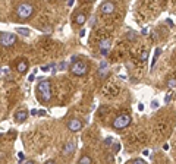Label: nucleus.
Instances as JSON below:
<instances>
[{
	"mask_svg": "<svg viewBox=\"0 0 176 164\" xmlns=\"http://www.w3.org/2000/svg\"><path fill=\"white\" fill-rule=\"evenodd\" d=\"M141 34H142V35H147V34H148V30H147V28H142Z\"/></svg>",
	"mask_w": 176,
	"mask_h": 164,
	"instance_id": "bb28decb",
	"label": "nucleus"
},
{
	"mask_svg": "<svg viewBox=\"0 0 176 164\" xmlns=\"http://www.w3.org/2000/svg\"><path fill=\"white\" fill-rule=\"evenodd\" d=\"M18 157H19V161L24 160V152H18Z\"/></svg>",
	"mask_w": 176,
	"mask_h": 164,
	"instance_id": "7c9ffc66",
	"label": "nucleus"
},
{
	"mask_svg": "<svg viewBox=\"0 0 176 164\" xmlns=\"http://www.w3.org/2000/svg\"><path fill=\"white\" fill-rule=\"evenodd\" d=\"M119 149H120V145H119L118 142H115V145H113V152H115V154H118V152H119Z\"/></svg>",
	"mask_w": 176,
	"mask_h": 164,
	"instance_id": "5701e85b",
	"label": "nucleus"
},
{
	"mask_svg": "<svg viewBox=\"0 0 176 164\" xmlns=\"http://www.w3.org/2000/svg\"><path fill=\"white\" fill-rule=\"evenodd\" d=\"M35 114H38V111L37 110H31V116H35Z\"/></svg>",
	"mask_w": 176,
	"mask_h": 164,
	"instance_id": "473e14b6",
	"label": "nucleus"
},
{
	"mask_svg": "<svg viewBox=\"0 0 176 164\" xmlns=\"http://www.w3.org/2000/svg\"><path fill=\"white\" fill-rule=\"evenodd\" d=\"M16 70L19 72V73H27L28 72V63H27V60H19L18 62V65H16Z\"/></svg>",
	"mask_w": 176,
	"mask_h": 164,
	"instance_id": "9b49d317",
	"label": "nucleus"
},
{
	"mask_svg": "<svg viewBox=\"0 0 176 164\" xmlns=\"http://www.w3.org/2000/svg\"><path fill=\"white\" fill-rule=\"evenodd\" d=\"M34 79H35V73H31V75H30V78H28V81H30V82H32Z\"/></svg>",
	"mask_w": 176,
	"mask_h": 164,
	"instance_id": "a878e982",
	"label": "nucleus"
},
{
	"mask_svg": "<svg viewBox=\"0 0 176 164\" xmlns=\"http://www.w3.org/2000/svg\"><path fill=\"white\" fill-rule=\"evenodd\" d=\"M99 47H100V53H101V56H107L109 51H110V49H112V40H109V38L101 40Z\"/></svg>",
	"mask_w": 176,
	"mask_h": 164,
	"instance_id": "6e6552de",
	"label": "nucleus"
},
{
	"mask_svg": "<svg viewBox=\"0 0 176 164\" xmlns=\"http://www.w3.org/2000/svg\"><path fill=\"white\" fill-rule=\"evenodd\" d=\"M27 117H28V113H27L25 110H18V111L15 113V120H16L18 123L25 122V120H27Z\"/></svg>",
	"mask_w": 176,
	"mask_h": 164,
	"instance_id": "9d476101",
	"label": "nucleus"
},
{
	"mask_svg": "<svg viewBox=\"0 0 176 164\" xmlns=\"http://www.w3.org/2000/svg\"><path fill=\"white\" fill-rule=\"evenodd\" d=\"M16 40L18 38H16L15 34H11V32H2V34H0V46H3V47L15 46Z\"/></svg>",
	"mask_w": 176,
	"mask_h": 164,
	"instance_id": "39448f33",
	"label": "nucleus"
},
{
	"mask_svg": "<svg viewBox=\"0 0 176 164\" xmlns=\"http://www.w3.org/2000/svg\"><path fill=\"white\" fill-rule=\"evenodd\" d=\"M148 59V50H142V53H141V56H139V60L141 62H145Z\"/></svg>",
	"mask_w": 176,
	"mask_h": 164,
	"instance_id": "a211bd4d",
	"label": "nucleus"
},
{
	"mask_svg": "<svg viewBox=\"0 0 176 164\" xmlns=\"http://www.w3.org/2000/svg\"><path fill=\"white\" fill-rule=\"evenodd\" d=\"M25 164H35V163H34V161H27Z\"/></svg>",
	"mask_w": 176,
	"mask_h": 164,
	"instance_id": "4c0bfd02",
	"label": "nucleus"
},
{
	"mask_svg": "<svg viewBox=\"0 0 176 164\" xmlns=\"http://www.w3.org/2000/svg\"><path fill=\"white\" fill-rule=\"evenodd\" d=\"M44 164H56V163H54V161H53V160H49V161H46V163H44Z\"/></svg>",
	"mask_w": 176,
	"mask_h": 164,
	"instance_id": "f704fd0d",
	"label": "nucleus"
},
{
	"mask_svg": "<svg viewBox=\"0 0 176 164\" xmlns=\"http://www.w3.org/2000/svg\"><path fill=\"white\" fill-rule=\"evenodd\" d=\"M138 110H139V111H142V110H144V104H142V103H139V104H138Z\"/></svg>",
	"mask_w": 176,
	"mask_h": 164,
	"instance_id": "c85d7f7f",
	"label": "nucleus"
},
{
	"mask_svg": "<svg viewBox=\"0 0 176 164\" xmlns=\"http://www.w3.org/2000/svg\"><path fill=\"white\" fill-rule=\"evenodd\" d=\"M69 69L75 76H84V75L88 73V70H90V65L87 62H82V60H73V63L70 65Z\"/></svg>",
	"mask_w": 176,
	"mask_h": 164,
	"instance_id": "f03ea898",
	"label": "nucleus"
},
{
	"mask_svg": "<svg viewBox=\"0 0 176 164\" xmlns=\"http://www.w3.org/2000/svg\"><path fill=\"white\" fill-rule=\"evenodd\" d=\"M91 157L90 155H82L81 158H79V161H78V164H91Z\"/></svg>",
	"mask_w": 176,
	"mask_h": 164,
	"instance_id": "4468645a",
	"label": "nucleus"
},
{
	"mask_svg": "<svg viewBox=\"0 0 176 164\" xmlns=\"http://www.w3.org/2000/svg\"><path fill=\"white\" fill-rule=\"evenodd\" d=\"M148 154H150L148 149H144V151H142V155H148Z\"/></svg>",
	"mask_w": 176,
	"mask_h": 164,
	"instance_id": "72a5a7b5",
	"label": "nucleus"
},
{
	"mask_svg": "<svg viewBox=\"0 0 176 164\" xmlns=\"http://www.w3.org/2000/svg\"><path fill=\"white\" fill-rule=\"evenodd\" d=\"M16 32L21 34V35H24V37L30 35V30H27V28H16Z\"/></svg>",
	"mask_w": 176,
	"mask_h": 164,
	"instance_id": "dca6fc26",
	"label": "nucleus"
},
{
	"mask_svg": "<svg viewBox=\"0 0 176 164\" xmlns=\"http://www.w3.org/2000/svg\"><path fill=\"white\" fill-rule=\"evenodd\" d=\"M107 110H109V108H107V106H101V107H100V110H99V114H100V116H103V114H106V113H107Z\"/></svg>",
	"mask_w": 176,
	"mask_h": 164,
	"instance_id": "412c9836",
	"label": "nucleus"
},
{
	"mask_svg": "<svg viewBox=\"0 0 176 164\" xmlns=\"http://www.w3.org/2000/svg\"><path fill=\"white\" fill-rule=\"evenodd\" d=\"M129 125H131V116L129 114H119V116H116V119L112 123V126L115 129H125Z\"/></svg>",
	"mask_w": 176,
	"mask_h": 164,
	"instance_id": "20e7f679",
	"label": "nucleus"
},
{
	"mask_svg": "<svg viewBox=\"0 0 176 164\" xmlns=\"http://www.w3.org/2000/svg\"><path fill=\"white\" fill-rule=\"evenodd\" d=\"M167 24H169L170 27H173V22H172V19H167Z\"/></svg>",
	"mask_w": 176,
	"mask_h": 164,
	"instance_id": "e433bc0d",
	"label": "nucleus"
},
{
	"mask_svg": "<svg viewBox=\"0 0 176 164\" xmlns=\"http://www.w3.org/2000/svg\"><path fill=\"white\" fill-rule=\"evenodd\" d=\"M85 21H87V15H85L84 12H78L76 16H75V22H76V25H84Z\"/></svg>",
	"mask_w": 176,
	"mask_h": 164,
	"instance_id": "ddd939ff",
	"label": "nucleus"
},
{
	"mask_svg": "<svg viewBox=\"0 0 176 164\" xmlns=\"http://www.w3.org/2000/svg\"><path fill=\"white\" fill-rule=\"evenodd\" d=\"M172 98H173V94H172V92L166 94V97H164V103H166V104H169V103L172 101Z\"/></svg>",
	"mask_w": 176,
	"mask_h": 164,
	"instance_id": "aec40b11",
	"label": "nucleus"
},
{
	"mask_svg": "<svg viewBox=\"0 0 176 164\" xmlns=\"http://www.w3.org/2000/svg\"><path fill=\"white\" fill-rule=\"evenodd\" d=\"M75 149H76V142L75 141H68V142H65V145L62 148V154L63 155H72L75 152Z\"/></svg>",
	"mask_w": 176,
	"mask_h": 164,
	"instance_id": "0eeeda50",
	"label": "nucleus"
},
{
	"mask_svg": "<svg viewBox=\"0 0 176 164\" xmlns=\"http://www.w3.org/2000/svg\"><path fill=\"white\" fill-rule=\"evenodd\" d=\"M109 75H110V69H109V68H100V69H99V73H97V78H99L100 81H104Z\"/></svg>",
	"mask_w": 176,
	"mask_h": 164,
	"instance_id": "f8f14e48",
	"label": "nucleus"
},
{
	"mask_svg": "<svg viewBox=\"0 0 176 164\" xmlns=\"http://www.w3.org/2000/svg\"><path fill=\"white\" fill-rule=\"evenodd\" d=\"M82 122L79 120V119H76V117H72V119H69V122H68V129L70 130V132H79L81 129H82Z\"/></svg>",
	"mask_w": 176,
	"mask_h": 164,
	"instance_id": "423d86ee",
	"label": "nucleus"
},
{
	"mask_svg": "<svg viewBox=\"0 0 176 164\" xmlns=\"http://www.w3.org/2000/svg\"><path fill=\"white\" fill-rule=\"evenodd\" d=\"M37 92H38V100L41 103H47L51 98V85L49 79H44L38 84L37 87Z\"/></svg>",
	"mask_w": 176,
	"mask_h": 164,
	"instance_id": "f257e3e1",
	"label": "nucleus"
},
{
	"mask_svg": "<svg viewBox=\"0 0 176 164\" xmlns=\"http://www.w3.org/2000/svg\"><path fill=\"white\" fill-rule=\"evenodd\" d=\"M157 107H158V103H157L156 100H153V101H151V108H157Z\"/></svg>",
	"mask_w": 176,
	"mask_h": 164,
	"instance_id": "b1692460",
	"label": "nucleus"
},
{
	"mask_svg": "<svg viewBox=\"0 0 176 164\" xmlns=\"http://www.w3.org/2000/svg\"><path fill=\"white\" fill-rule=\"evenodd\" d=\"M167 87H169V88H175V87H176V79H175V78H170V79L167 81Z\"/></svg>",
	"mask_w": 176,
	"mask_h": 164,
	"instance_id": "6ab92c4d",
	"label": "nucleus"
},
{
	"mask_svg": "<svg viewBox=\"0 0 176 164\" xmlns=\"http://www.w3.org/2000/svg\"><path fill=\"white\" fill-rule=\"evenodd\" d=\"M46 114H47L46 110H40V111H38V116H46Z\"/></svg>",
	"mask_w": 176,
	"mask_h": 164,
	"instance_id": "c756f323",
	"label": "nucleus"
},
{
	"mask_svg": "<svg viewBox=\"0 0 176 164\" xmlns=\"http://www.w3.org/2000/svg\"><path fill=\"white\" fill-rule=\"evenodd\" d=\"M126 37H128L129 41H135V40H137V32H134V31H128Z\"/></svg>",
	"mask_w": 176,
	"mask_h": 164,
	"instance_id": "f3484780",
	"label": "nucleus"
},
{
	"mask_svg": "<svg viewBox=\"0 0 176 164\" xmlns=\"http://www.w3.org/2000/svg\"><path fill=\"white\" fill-rule=\"evenodd\" d=\"M79 35H81V37H84V35H85V31H84V30H81V31H79Z\"/></svg>",
	"mask_w": 176,
	"mask_h": 164,
	"instance_id": "c9c22d12",
	"label": "nucleus"
},
{
	"mask_svg": "<svg viewBox=\"0 0 176 164\" xmlns=\"http://www.w3.org/2000/svg\"><path fill=\"white\" fill-rule=\"evenodd\" d=\"M32 13H34V6L31 3L22 2L16 6V15L19 19H28Z\"/></svg>",
	"mask_w": 176,
	"mask_h": 164,
	"instance_id": "7ed1b4c3",
	"label": "nucleus"
},
{
	"mask_svg": "<svg viewBox=\"0 0 176 164\" xmlns=\"http://www.w3.org/2000/svg\"><path fill=\"white\" fill-rule=\"evenodd\" d=\"M100 12L104 15H110L115 12V3L113 2H103L100 5Z\"/></svg>",
	"mask_w": 176,
	"mask_h": 164,
	"instance_id": "1a4fd4ad",
	"label": "nucleus"
},
{
	"mask_svg": "<svg viewBox=\"0 0 176 164\" xmlns=\"http://www.w3.org/2000/svg\"><path fill=\"white\" fill-rule=\"evenodd\" d=\"M132 164H147V163H145L142 158H135V160L132 161Z\"/></svg>",
	"mask_w": 176,
	"mask_h": 164,
	"instance_id": "4be33fe9",
	"label": "nucleus"
},
{
	"mask_svg": "<svg viewBox=\"0 0 176 164\" xmlns=\"http://www.w3.org/2000/svg\"><path fill=\"white\" fill-rule=\"evenodd\" d=\"M49 68H50V65H49V66H47V65H46V66H41V70L46 72V70H49Z\"/></svg>",
	"mask_w": 176,
	"mask_h": 164,
	"instance_id": "cd10ccee",
	"label": "nucleus"
},
{
	"mask_svg": "<svg viewBox=\"0 0 176 164\" xmlns=\"http://www.w3.org/2000/svg\"><path fill=\"white\" fill-rule=\"evenodd\" d=\"M104 144H106V145H112V144H113V141H112V138H107V139L104 141Z\"/></svg>",
	"mask_w": 176,
	"mask_h": 164,
	"instance_id": "393cba45",
	"label": "nucleus"
},
{
	"mask_svg": "<svg viewBox=\"0 0 176 164\" xmlns=\"http://www.w3.org/2000/svg\"><path fill=\"white\" fill-rule=\"evenodd\" d=\"M59 68H60V69H65V68H66V63H65V62H63V63H60V65H59Z\"/></svg>",
	"mask_w": 176,
	"mask_h": 164,
	"instance_id": "2f4dec72",
	"label": "nucleus"
},
{
	"mask_svg": "<svg viewBox=\"0 0 176 164\" xmlns=\"http://www.w3.org/2000/svg\"><path fill=\"white\" fill-rule=\"evenodd\" d=\"M160 54H161V49L158 47V49H156V51H154V57H153V60H151V68H154V65H156V62H157V59H158Z\"/></svg>",
	"mask_w": 176,
	"mask_h": 164,
	"instance_id": "2eb2a0df",
	"label": "nucleus"
}]
</instances>
